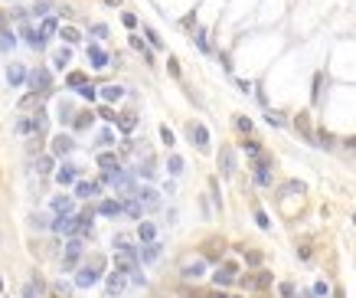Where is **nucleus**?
Wrapping results in <instances>:
<instances>
[{"mask_svg": "<svg viewBox=\"0 0 356 298\" xmlns=\"http://www.w3.org/2000/svg\"><path fill=\"white\" fill-rule=\"evenodd\" d=\"M121 95H124V88H121V85H105V88H101V99H105V102H118Z\"/></svg>", "mask_w": 356, "mask_h": 298, "instance_id": "bb28decb", "label": "nucleus"}, {"mask_svg": "<svg viewBox=\"0 0 356 298\" xmlns=\"http://www.w3.org/2000/svg\"><path fill=\"white\" fill-rule=\"evenodd\" d=\"M65 82H69V88H82V85H88V79L82 76V72H69V79H65Z\"/></svg>", "mask_w": 356, "mask_h": 298, "instance_id": "2f4dec72", "label": "nucleus"}, {"mask_svg": "<svg viewBox=\"0 0 356 298\" xmlns=\"http://www.w3.org/2000/svg\"><path fill=\"white\" fill-rule=\"evenodd\" d=\"M36 170H40V174H49V170H53V157H40V161H36Z\"/></svg>", "mask_w": 356, "mask_h": 298, "instance_id": "4c0bfd02", "label": "nucleus"}, {"mask_svg": "<svg viewBox=\"0 0 356 298\" xmlns=\"http://www.w3.org/2000/svg\"><path fill=\"white\" fill-rule=\"evenodd\" d=\"M30 223L36 226V230H43V226H49V223H46V216H40V213H33V216H30Z\"/></svg>", "mask_w": 356, "mask_h": 298, "instance_id": "49530a36", "label": "nucleus"}, {"mask_svg": "<svg viewBox=\"0 0 356 298\" xmlns=\"http://www.w3.org/2000/svg\"><path fill=\"white\" fill-rule=\"evenodd\" d=\"M236 128H238V131H252V122H248V118H245V115H238V118H236Z\"/></svg>", "mask_w": 356, "mask_h": 298, "instance_id": "79ce46f5", "label": "nucleus"}, {"mask_svg": "<svg viewBox=\"0 0 356 298\" xmlns=\"http://www.w3.org/2000/svg\"><path fill=\"white\" fill-rule=\"evenodd\" d=\"M196 46H199V49H203V53H209V40H206V33H203V30H199V33H196Z\"/></svg>", "mask_w": 356, "mask_h": 298, "instance_id": "c03bdc74", "label": "nucleus"}, {"mask_svg": "<svg viewBox=\"0 0 356 298\" xmlns=\"http://www.w3.org/2000/svg\"><path fill=\"white\" fill-rule=\"evenodd\" d=\"M98 115H101V118H105V122H115V118H118V115H115V111H111V108H108V105H105V108L98 111Z\"/></svg>", "mask_w": 356, "mask_h": 298, "instance_id": "de8ad7c7", "label": "nucleus"}, {"mask_svg": "<svg viewBox=\"0 0 356 298\" xmlns=\"http://www.w3.org/2000/svg\"><path fill=\"white\" fill-rule=\"evenodd\" d=\"M98 193H101V184H85V180H79V184H76V197L79 200L98 197Z\"/></svg>", "mask_w": 356, "mask_h": 298, "instance_id": "ddd939ff", "label": "nucleus"}, {"mask_svg": "<svg viewBox=\"0 0 356 298\" xmlns=\"http://www.w3.org/2000/svg\"><path fill=\"white\" fill-rule=\"evenodd\" d=\"M23 298H36V285H26V288H23Z\"/></svg>", "mask_w": 356, "mask_h": 298, "instance_id": "6e6d98bb", "label": "nucleus"}, {"mask_svg": "<svg viewBox=\"0 0 356 298\" xmlns=\"http://www.w3.org/2000/svg\"><path fill=\"white\" fill-rule=\"evenodd\" d=\"M62 40H65V43H79V40H82V33H79L76 26H65V30H62Z\"/></svg>", "mask_w": 356, "mask_h": 298, "instance_id": "72a5a7b5", "label": "nucleus"}, {"mask_svg": "<svg viewBox=\"0 0 356 298\" xmlns=\"http://www.w3.org/2000/svg\"><path fill=\"white\" fill-rule=\"evenodd\" d=\"M20 36H23V43L33 46V49H43V46H46V36L40 33V30H33V26H23Z\"/></svg>", "mask_w": 356, "mask_h": 298, "instance_id": "1a4fd4ad", "label": "nucleus"}, {"mask_svg": "<svg viewBox=\"0 0 356 298\" xmlns=\"http://www.w3.org/2000/svg\"><path fill=\"white\" fill-rule=\"evenodd\" d=\"M33 13H36V17H46V13H49V3H36Z\"/></svg>", "mask_w": 356, "mask_h": 298, "instance_id": "8fccbe9b", "label": "nucleus"}, {"mask_svg": "<svg viewBox=\"0 0 356 298\" xmlns=\"http://www.w3.org/2000/svg\"><path fill=\"white\" fill-rule=\"evenodd\" d=\"M3 30H7V13L0 10V33H3Z\"/></svg>", "mask_w": 356, "mask_h": 298, "instance_id": "4d7b16f0", "label": "nucleus"}, {"mask_svg": "<svg viewBox=\"0 0 356 298\" xmlns=\"http://www.w3.org/2000/svg\"><path fill=\"white\" fill-rule=\"evenodd\" d=\"M255 220H258V226H261V230H268V226H271V220L265 216V210H255Z\"/></svg>", "mask_w": 356, "mask_h": 298, "instance_id": "a18cd8bd", "label": "nucleus"}, {"mask_svg": "<svg viewBox=\"0 0 356 298\" xmlns=\"http://www.w3.org/2000/svg\"><path fill=\"white\" fill-rule=\"evenodd\" d=\"M268 167H271V161L261 154L258 161H255V184H261V187H268V184H271V170H268Z\"/></svg>", "mask_w": 356, "mask_h": 298, "instance_id": "6e6552de", "label": "nucleus"}, {"mask_svg": "<svg viewBox=\"0 0 356 298\" xmlns=\"http://www.w3.org/2000/svg\"><path fill=\"white\" fill-rule=\"evenodd\" d=\"M167 69H170L173 79H180V66H177V59H170V63H167Z\"/></svg>", "mask_w": 356, "mask_h": 298, "instance_id": "3c124183", "label": "nucleus"}, {"mask_svg": "<svg viewBox=\"0 0 356 298\" xmlns=\"http://www.w3.org/2000/svg\"><path fill=\"white\" fill-rule=\"evenodd\" d=\"M115 122H118V128H121V131H134L138 118H134V115H121V118H115Z\"/></svg>", "mask_w": 356, "mask_h": 298, "instance_id": "7c9ffc66", "label": "nucleus"}, {"mask_svg": "<svg viewBox=\"0 0 356 298\" xmlns=\"http://www.w3.org/2000/svg\"><path fill=\"white\" fill-rule=\"evenodd\" d=\"M138 265H140V259H138V249H134V246H124V249L115 253V272H121V276H134Z\"/></svg>", "mask_w": 356, "mask_h": 298, "instance_id": "f03ea898", "label": "nucleus"}, {"mask_svg": "<svg viewBox=\"0 0 356 298\" xmlns=\"http://www.w3.org/2000/svg\"><path fill=\"white\" fill-rule=\"evenodd\" d=\"M88 59H92V66H95V69L108 66V53H105L101 46H88Z\"/></svg>", "mask_w": 356, "mask_h": 298, "instance_id": "dca6fc26", "label": "nucleus"}, {"mask_svg": "<svg viewBox=\"0 0 356 298\" xmlns=\"http://www.w3.org/2000/svg\"><path fill=\"white\" fill-rule=\"evenodd\" d=\"M53 63H56V69H65V66H69V49H59Z\"/></svg>", "mask_w": 356, "mask_h": 298, "instance_id": "c9c22d12", "label": "nucleus"}, {"mask_svg": "<svg viewBox=\"0 0 356 298\" xmlns=\"http://www.w3.org/2000/svg\"><path fill=\"white\" fill-rule=\"evenodd\" d=\"M121 23H124L128 30H134V26H138V17H134V13H121Z\"/></svg>", "mask_w": 356, "mask_h": 298, "instance_id": "37998d69", "label": "nucleus"}, {"mask_svg": "<svg viewBox=\"0 0 356 298\" xmlns=\"http://www.w3.org/2000/svg\"><path fill=\"white\" fill-rule=\"evenodd\" d=\"M79 255H82V239H76V236H72V239L65 243V259H62V269H65V272H72V269L79 265Z\"/></svg>", "mask_w": 356, "mask_h": 298, "instance_id": "39448f33", "label": "nucleus"}, {"mask_svg": "<svg viewBox=\"0 0 356 298\" xmlns=\"http://www.w3.org/2000/svg\"><path fill=\"white\" fill-rule=\"evenodd\" d=\"M160 141L167 144V148H173V144H177V141H173V131L167 128V125H160Z\"/></svg>", "mask_w": 356, "mask_h": 298, "instance_id": "58836bf2", "label": "nucleus"}, {"mask_svg": "<svg viewBox=\"0 0 356 298\" xmlns=\"http://www.w3.org/2000/svg\"><path fill=\"white\" fill-rule=\"evenodd\" d=\"M79 92H82V99H95V85H82Z\"/></svg>", "mask_w": 356, "mask_h": 298, "instance_id": "09e8293b", "label": "nucleus"}, {"mask_svg": "<svg viewBox=\"0 0 356 298\" xmlns=\"http://www.w3.org/2000/svg\"><path fill=\"white\" fill-rule=\"evenodd\" d=\"M92 36H95V40H105V36H108V26H105V23H95V26H92Z\"/></svg>", "mask_w": 356, "mask_h": 298, "instance_id": "a19ab883", "label": "nucleus"}, {"mask_svg": "<svg viewBox=\"0 0 356 298\" xmlns=\"http://www.w3.org/2000/svg\"><path fill=\"white\" fill-rule=\"evenodd\" d=\"M140 177H154V164H151V161H147V164L140 167Z\"/></svg>", "mask_w": 356, "mask_h": 298, "instance_id": "864d4df0", "label": "nucleus"}, {"mask_svg": "<svg viewBox=\"0 0 356 298\" xmlns=\"http://www.w3.org/2000/svg\"><path fill=\"white\" fill-rule=\"evenodd\" d=\"M121 213H128L131 220H140V213H144V210H140L138 200H124V203H121Z\"/></svg>", "mask_w": 356, "mask_h": 298, "instance_id": "b1692460", "label": "nucleus"}, {"mask_svg": "<svg viewBox=\"0 0 356 298\" xmlns=\"http://www.w3.org/2000/svg\"><path fill=\"white\" fill-rule=\"evenodd\" d=\"M213 298H229V295H213Z\"/></svg>", "mask_w": 356, "mask_h": 298, "instance_id": "bf43d9fd", "label": "nucleus"}, {"mask_svg": "<svg viewBox=\"0 0 356 298\" xmlns=\"http://www.w3.org/2000/svg\"><path fill=\"white\" fill-rule=\"evenodd\" d=\"M147 40H151V46H160V36L154 33V30H147Z\"/></svg>", "mask_w": 356, "mask_h": 298, "instance_id": "5fc2aeb1", "label": "nucleus"}, {"mask_svg": "<svg viewBox=\"0 0 356 298\" xmlns=\"http://www.w3.org/2000/svg\"><path fill=\"white\" fill-rule=\"evenodd\" d=\"M101 265H105V259H101V255H95L88 265H82V269H79V276H76V285H79V288L95 285L98 278H101Z\"/></svg>", "mask_w": 356, "mask_h": 298, "instance_id": "7ed1b4c3", "label": "nucleus"}, {"mask_svg": "<svg viewBox=\"0 0 356 298\" xmlns=\"http://www.w3.org/2000/svg\"><path fill=\"white\" fill-rule=\"evenodd\" d=\"M242 151H245L248 157H255V161L265 154V151H261V144H258V141H252V138H245V141H242Z\"/></svg>", "mask_w": 356, "mask_h": 298, "instance_id": "393cba45", "label": "nucleus"}, {"mask_svg": "<svg viewBox=\"0 0 356 298\" xmlns=\"http://www.w3.org/2000/svg\"><path fill=\"white\" fill-rule=\"evenodd\" d=\"M124 282L128 276H121V272H108V282H105V298H118L124 292Z\"/></svg>", "mask_w": 356, "mask_h": 298, "instance_id": "423d86ee", "label": "nucleus"}, {"mask_svg": "<svg viewBox=\"0 0 356 298\" xmlns=\"http://www.w3.org/2000/svg\"><path fill=\"white\" fill-rule=\"evenodd\" d=\"M105 3H108V7H118V3H121V0H105Z\"/></svg>", "mask_w": 356, "mask_h": 298, "instance_id": "13d9d810", "label": "nucleus"}, {"mask_svg": "<svg viewBox=\"0 0 356 298\" xmlns=\"http://www.w3.org/2000/svg\"><path fill=\"white\" fill-rule=\"evenodd\" d=\"M46 125H49L46 111L43 108H33L30 118H20V122H17V131H20V134H33V138H43V134H46Z\"/></svg>", "mask_w": 356, "mask_h": 298, "instance_id": "f257e3e1", "label": "nucleus"}, {"mask_svg": "<svg viewBox=\"0 0 356 298\" xmlns=\"http://www.w3.org/2000/svg\"><path fill=\"white\" fill-rule=\"evenodd\" d=\"M138 236L144 239V243H154V236H157V226H154V223H140V226H138Z\"/></svg>", "mask_w": 356, "mask_h": 298, "instance_id": "a878e982", "label": "nucleus"}, {"mask_svg": "<svg viewBox=\"0 0 356 298\" xmlns=\"http://www.w3.org/2000/svg\"><path fill=\"white\" fill-rule=\"evenodd\" d=\"M59 118H62V122H72V118H76V111H72V105H59Z\"/></svg>", "mask_w": 356, "mask_h": 298, "instance_id": "e433bc0d", "label": "nucleus"}, {"mask_svg": "<svg viewBox=\"0 0 356 298\" xmlns=\"http://www.w3.org/2000/svg\"><path fill=\"white\" fill-rule=\"evenodd\" d=\"M138 259H140V262H147V265L157 262V259H160V243H144V249L138 253Z\"/></svg>", "mask_w": 356, "mask_h": 298, "instance_id": "f8f14e48", "label": "nucleus"}, {"mask_svg": "<svg viewBox=\"0 0 356 298\" xmlns=\"http://www.w3.org/2000/svg\"><path fill=\"white\" fill-rule=\"evenodd\" d=\"M206 272V262L203 259H196V262H190V265H183V272H180V276L183 278H190V282H193V278H199Z\"/></svg>", "mask_w": 356, "mask_h": 298, "instance_id": "f3484780", "label": "nucleus"}, {"mask_svg": "<svg viewBox=\"0 0 356 298\" xmlns=\"http://www.w3.org/2000/svg\"><path fill=\"white\" fill-rule=\"evenodd\" d=\"M98 167H101V170H118V157L115 154H98Z\"/></svg>", "mask_w": 356, "mask_h": 298, "instance_id": "cd10ccee", "label": "nucleus"}, {"mask_svg": "<svg viewBox=\"0 0 356 298\" xmlns=\"http://www.w3.org/2000/svg\"><path fill=\"white\" fill-rule=\"evenodd\" d=\"M236 265L232 262H226V265H219V272L216 276H213V282H216V285H229V282H236Z\"/></svg>", "mask_w": 356, "mask_h": 298, "instance_id": "9b49d317", "label": "nucleus"}, {"mask_svg": "<svg viewBox=\"0 0 356 298\" xmlns=\"http://www.w3.org/2000/svg\"><path fill=\"white\" fill-rule=\"evenodd\" d=\"M98 144H101V148H111V144H115V134H111L108 128H105V131L98 134Z\"/></svg>", "mask_w": 356, "mask_h": 298, "instance_id": "ea45409f", "label": "nucleus"}, {"mask_svg": "<svg viewBox=\"0 0 356 298\" xmlns=\"http://www.w3.org/2000/svg\"><path fill=\"white\" fill-rule=\"evenodd\" d=\"M167 167H170V174H183V157H180V154H170Z\"/></svg>", "mask_w": 356, "mask_h": 298, "instance_id": "473e14b6", "label": "nucleus"}, {"mask_svg": "<svg viewBox=\"0 0 356 298\" xmlns=\"http://www.w3.org/2000/svg\"><path fill=\"white\" fill-rule=\"evenodd\" d=\"M314 295L324 298V295H327V282H317V285H314Z\"/></svg>", "mask_w": 356, "mask_h": 298, "instance_id": "603ef678", "label": "nucleus"}, {"mask_svg": "<svg viewBox=\"0 0 356 298\" xmlns=\"http://www.w3.org/2000/svg\"><path fill=\"white\" fill-rule=\"evenodd\" d=\"M219 167H222L226 177L236 174V154H232V148H222V151H219Z\"/></svg>", "mask_w": 356, "mask_h": 298, "instance_id": "9d476101", "label": "nucleus"}, {"mask_svg": "<svg viewBox=\"0 0 356 298\" xmlns=\"http://www.w3.org/2000/svg\"><path fill=\"white\" fill-rule=\"evenodd\" d=\"M13 46H17V36H13L10 30H3V33H0V49H3V53H10Z\"/></svg>", "mask_w": 356, "mask_h": 298, "instance_id": "c85d7f7f", "label": "nucleus"}, {"mask_svg": "<svg viewBox=\"0 0 356 298\" xmlns=\"http://www.w3.org/2000/svg\"><path fill=\"white\" fill-rule=\"evenodd\" d=\"M7 82H10L13 88H17V85H23V82H26V69H23L20 63H13V66L7 69Z\"/></svg>", "mask_w": 356, "mask_h": 298, "instance_id": "2eb2a0df", "label": "nucleus"}, {"mask_svg": "<svg viewBox=\"0 0 356 298\" xmlns=\"http://www.w3.org/2000/svg\"><path fill=\"white\" fill-rule=\"evenodd\" d=\"M131 49H138V53L144 56V63H154V53L144 46V40H140V36H131Z\"/></svg>", "mask_w": 356, "mask_h": 298, "instance_id": "5701e85b", "label": "nucleus"}, {"mask_svg": "<svg viewBox=\"0 0 356 298\" xmlns=\"http://www.w3.org/2000/svg\"><path fill=\"white\" fill-rule=\"evenodd\" d=\"M98 213H101V216H121V203L118 200H101V203H98Z\"/></svg>", "mask_w": 356, "mask_h": 298, "instance_id": "aec40b11", "label": "nucleus"}, {"mask_svg": "<svg viewBox=\"0 0 356 298\" xmlns=\"http://www.w3.org/2000/svg\"><path fill=\"white\" fill-rule=\"evenodd\" d=\"M26 82H30V88L36 95H49V88H53V76H49V69H43V66L26 72Z\"/></svg>", "mask_w": 356, "mask_h": 298, "instance_id": "20e7f679", "label": "nucleus"}, {"mask_svg": "<svg viewBox=\"0 0 356 298\" xmlns=\"http://www.w3.org/2000/svg\"><path fill=\"white\" fill-rule=\"evenodd\" d=\"M268 285H271L268 272H258V276H248L245 278V288H268Z\"/></svg>", "mask_w": 356, "mask_h": 298, "instance_id": "412c9836", "label": "nucleus"}, {"mask_svg": "<svg viewBox=\"0 0 356 298\" xmlns=\"http://www.w3.org/2000/svg\"><path fill=\"white\" fill-rule=\"evenodd\" d=\"M186 131H190V138H193V144L199 148V151H206V148H209V131H206L199 122H190V125H186Z\"/></svg>", "mask_w": 356, "mask_h": 298, "instance_id": "0eeeda50", "label": "nucleus"}, {"mask_svg": "<svg viewBox=\"0 0 356 298\" xmlns=\"http://www.w3.org/2000/svg\"><path fill=\"white\" fill-rule=\"evenodd\" d=\"M294 128L304 134V141L314 144V128H311V122H307V115H297V118H294Z\"/></svg>", "mask_w": 356, "mask_h": 298, "instance_id": "a211bd4d", "label": "nucleus"}, {"mask_svg": "<svg viewBox=\"0 0 356 298\" xmlns=\"http://www.w3.org/2000/svg\"><path fill=\"white\" fill-rule=\"evenodd\" d=\"M56 30H59V23H56L53 17H46V20H43V30H40V33H43V36H53Z\"/></svg>", "mask_w": 356, "mask_h": 298, "instance_id": "f704fd0d", "label": "nucleus"}, {"mask_svg": "<svg viewBox=\"0 0 356 298\" xmlns=\"http://www.w3.org/2000/svg\"><path fill=\"white\" fill-rule=\"evenodd\" d=\"M76 177H79V167L76 164H65L62 170L56 174V180H59V184H76Z\"/></svg>", "mask_w": 356, "mask_h": 298, "instance_id": "4be33fe9", "label": "nucleus"}, {"mask_svg": "<svg viewBox=\"0 0 356 298\" xmlns=\"http://www.w3.org/2000/svg\"><path fill=\"white\" fill-rule=\"evenodd\" d=\"M0 288H3V282H0Z\"/></svg>", "mask_w": 356, "mask_h": 298, "instance_id": "052dcab7", "label": "nucleus"}, {"mask_svg": "<svg viewBox=\"0 0 356 298\" xmlns=\"http://www.w3.org/2000/svg\"><path fill=\"white\" fill-rule=\"evenodd\" d=\"M53 213L56 216H69V213H72V200L69 197H53Z\"/></svg>", "mask_w": 356, "mask_h": 298, "instance_id": "6ab92c4d", "label": "nucleus"}, {"mask_svg": "<svg viewBox=\"0 0 356 298\" xmlns=\"http://www.w3.org/2000/svg\"><path fill=\"white\" fill-rule=\"evenodd\" d=\"M72 148H76V141H72V138H69V134H59V138H56L53 141V154H72Z\"/></svg>", "mask_w": 356, "mask_h": 298, "instance_id": "4468645a", "label": "nucleus"}, {"mask_svg": "<svg viewBox=\"0 0 356 298\" xmlns=\"http://www.w3.org/2000/svg\"><path fill=\"white\" fill-rule=\"evenodd\" d=\"M72 125H76V128H79V131H85V128H88V125H92V111H79V115H76V118H72Z\"/></svg>", "mask_w": 356, "mask_h": 298, "instance_id": "c756f323", "label": "nucleus"}]
</instances>
